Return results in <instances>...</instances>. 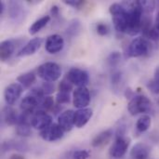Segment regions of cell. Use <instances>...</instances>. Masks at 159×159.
Returning a JSON list of instances; mask_svg holds the SVG:
<instances>
[{
    "mask_svg": "<svg viewBox=\"0 0 159 159\" xmlns=\"http://www.w3.org/2000/svg\"><path fill=\"white\" fill-rule=\"evenodd\" d=\"M54 107V101L53 98L48 96V97H44L39 104L38 111H44V112H48L52 110Z\"/></svg>",
    "mask_w": 159,
    "mask_h": 159,
    "instance_id": "26",
    "label": "cell"
},
{
    "mask_svg": "<svg viewBox=\"0 0 159 159\" xmlns=\"http://www.w3.org/2000/svg\"><path fill=\"white\" fill-rule=\"evenodd\" d=\"M130 144V139L124 136V137H116V141L114 143V144L112 145L111 149H110V155L111 157L116 159L122 158Z\"/></svg>",
    "mask_w": 159,
    "mask_h": 159,
    "instance_id": "6",
    "label": "cell"
},
{
    "mask_svg": "<svg viewBox=\"0 0 159 159\" xmlns=\"http://www.w3.org/2000/svg\"><path fill=\"white\" fill-rule=\"evenodd\" d=\"M73 90V84L67 79H63L61 81L59 85V92H68L70 93Z\"/></svg>",
    "mask_w": 159,
    "mask_h": 159,
    "instance_id": "31",
    "label": "cell"
},
{
    "mask_svg": "<svg viewBox=\"0 0 159 159\" xmlns=\"http://www.w3.org/2000/svg\"><path fill=\"white\" fill-rule=\"evenodd\" d=\"M122 80V74L119 72V71H116L115 73L112 74V76H111V82L114 86H117L119 85V83L121 82Z\"/></svg>",
    "mask_w": 159,
    "mask_h": 159,
    "instance_id": "39",
    "label": "cell"
},
{
    "mask_svg": "<svg viewBox=\"0 0 159 159\" xmlns=\"http://www.w3.org/2000/svg\"><path fill=\"white\" fill-rule=\"evenodd\" d=\"M73 102L75 107L78 109L87 108L90 102V93L86 87L77 88L73 93Z\"/></svg>",
    "mask_w": 159,
    "mask_h": 159,
    "instance_id": "8",
    "label": "cell"
},
{
    "mask_svg": "<svg viewBox=\"0 0 159 159\" xmlns=\"http://www.w3.org/2000/svg\"><path fill=\"white\" fill-rule=\"evenodd\" d=\"M80 29H81V24H80V21L78 20H73L68 28H67V34L70 35V36H75L79 32H80Z\"/></svg>",
    "mask_w": 159,
    "mask_h": 159,
    "instance_id": "28",
    "label": "cell"
},
{
    "mask_svg": "<svg viewBox=\"0 0 159 159\" xmlns=\"http://www.w3.org/2000/svg\"><path fill=\"white\" fill-rule=\"evenodd\" d=\"M150 49L149 41L143 36L134 38L128 47L127 55L131 58H137L146 55Z\"/></svg>",
    "mask_w": 159,
    "mask_h": 159,
    "instance_id": "5",
    "label": "cell"
},
{
    "mask_svg": "<svg viewBox=\"0 0 159 159\" xmlns=\"http://www.w3.org/2000/svg\"><path fill=\"white\" fill-rule=\"evenodd\" d=\"M147 88L155 94H158L159 93V81L157 79L153 78L152 80H150L147 83Z\"/></svg>",
    "mask_w": 159,
    "mask_h": 159,
    "instance_id": "37",
    "label": "cell"
},
{
    "mask_svg": "<svg viewBox=\"0 0 159 159\" xmlns=\"http://www.w3.org/2000/svg\"><path fill=\"white\" fill-rule=\"evenodd\" d=\"M52 124V117L44 111H36L31 116V126L35 129L43 130Z\"/></svg>",
    "mask_w": 159,
    "mask_h": 159,
    "instance_id": "9",
    "label": "cell"
},
{
    "mask_svg": "<svg viewBox=\"0 0 159 159\" xmlns=\"http://www.w3.org/2000/svg\"><path fill=\"white\" fill-rule=\"evenodd\" d=\"M42 99L36 97L34 94L24 97L22 99V101L20 102V105L21 111L24 113H30V114L34 113V111L39 107V104H40V102Z\"/></svg>",
    "mask_w": 159,
    "mask_h": 159,
    "instance_id": "15",
    "label": "cell"
},
{
    "mask_svg": "<svg viewBox=\"0 0 159 159\" xmlns=\"http://www.w3.org/2000/svg\"><path fill=\"white\" fill-rule=\"evenodd\" d=\"M113 134H114V131L112 129H105V130L100 132L93 138V140L91 142V145L95 148H101V147L105 146L112 140Z\"/></svg>",
    "mask_w": 159,
    "mask_h": 159,
    "instance_id": "18",
    "label": "cell"
},
{
    "mask_svg": "<svg viewBox=\"0 0 159 159\" xmlns=\"http://www.w3.org/2000/svg\"><path fill=\"white\" fill-rule=\"evenodd\" d=\"M46 50L50 54H56L62 50L64 47V40L60 34H51L47 38Z\"/></svg>",
    "mask_w": 159,
    "mask_h": 159,
    "instance_id": "13",
    "label": "cell"
},
{
    "mask_svg": "<svg viewBox=\"0 0 159 159\" xmlns=\"http://www.w3.org/2000/svg\"><path fill=\"white\" fill-rule=\"evenodd\" d=\"M150 152L151 150L148 145L143 143H139L132 147L130 151V157L133 159H148Z\"/></svg>",
    "mask_w": 159,
    "mask_h": 159,
    "instance_id": "20",
    "label": "cell"
},
{
    "mask_svg": "<svg viewBox=\"0 0 159 159\" xmlns=\"http://www.w3.org/2000/svg\"><path fill=\"white\" fill-rule=\"evenodd\" d=\"M151 126V117L149 116H141L137 123H136V129L138 132L140 133H143V132H145L146 130L149 129Z\"/></svg>",
    "mask_w": 159,
    "mask_h": 159,
    "instance_id": "25",
    "label": "cell"
},
{
    "mask_svg": "<svg viewBox=\"0 0 159 159\" xmlns=\"http://www.w3.org/2000/svg\"><path fill=\"white\" fill-rule=\"evenodd\" d=\"M66 78L73 85L77 86V88L86 87V85L89 83V80L88 72L79 68H71L69 72L67 73Z\"/></svg>",
    "mask_w": 159,
    "mask_h": 159,
    "instance_id": "7",
    "label": "cell"
},
{
    "mask_svg": "<svg viewBox=\"0 0 159 159\" xmlns=\"http://www.w3.org/2000/svg\"><path fill=\"white\" fill-rule=\"evenodd\" d=\"M17 81L23 88H26V89L30 88L35 81V75L34 72H28V73L22 74L20 76H18Z\"/></svg>",
    "mask_w": 159,
    "mask_h": 159,
    "instance_id": "24",
    "label": "cell"
},
{
    "mask_svg": "<svg viewBox=\"0 0 159 159\" xmlns=\"http://www.w3.org/2000/svg\"><path fill=\"white\" fill-rule=\"evenodd\" d=\"M42 38L35 37L31 39L28 43H26L17 53V57H27L34 55L42 46Z\"/></svg>",
    "mask_w": 159,
    "mask_h": 159,
    "instance_id": "14",
    "label": "cell"
},
{
    "mask_svg": "<svg viewBox=\"0 0 159 159\" xmlns=\"http://www.w3.org/2000/svg\"><path fill=\"white\" fill-rule=\"evenodd\" d=\"M109 11L112 15V20L116 30L120 33H127L129 23V13L125 5L114 3L110 6Z\"/></svg>",
    "mask_w": 159,
    "mask_h": 159,
    "instance_id": "2",
    "label": "cell"
},
{
    "mask_svg": "<svg viewBox=\"0 0 159 159\" xmlns=\"http://www.w3.org/2000/svg\"><path fill=\"white\" fill-rule=\"evenodd\" d=\"M23 87L19 83H12L8 85L4 91V99L7 105H13L21 96Z\"/></svg>",
    "mask_w": 159,
    "mask_h": 159,
    "instance_id": "11",
    "label": "cell"
},
{
    "mask_svg": "<svg viewBox=\"0 0 159 159\" xmlns=\"http://www.w3.org/2000/svg\"><path fill=\"white\" fill-rule=\"evenodd\" d=\"M4 10H5V4L4 2H0V15H2L4 13Z\"/></svg>",
    "mask_w": 159,
    "mask_h": 159,
    "instance_id": "41",
    "label": "cell"
},
{
    "mask_svg": "<svg viewBox=\"0 0 159 159\" xmlns=\"http://www.w3.org/2000/svg\"><path fill=\"white\" fill-rule=\"evenodd\" d=\"M129 13V23L127 34L129 35H135L142 31L143 25V10L140 4V1H131L124 3Z\"/></svg>",
    "mask_w": 159,
    "mask_h": 159,
    "instance_id": "1",
    "label": "cell"
},
{
    "mask_svg": "<svg viewBox=\"0 0 159 159\" xmlns=\"http://www.w3.org/2000/svg\"><path fill=\"white\" fill-rule=\"evenodd\" d=\"M56 101L58 104H63V103H69L71 101L70 93L68 92H59L56 97Z\"/></svg>",
    "mask_w": 159,
    "mask_h": 159,
    "instance_id": "32",
    "label": "cell"
},
{
    "mask_svg": "<svg viewBox=\"0 0 159 159\" xmlns=\"http://www.w3.org/2000/svg\"><path fill=\"white\" fill-rule=\"evenodd\" d=\"M16 133L19 136H21V137H28V136H30L31 133H32V131H31V124H28V123L17 124Z\"/></svg>",
    "mask_w": 159,
    "mask_h": 159,
    "instance_id": "27",
    "label": "cell"
},
{
    "mask_svg": "<svg viewBox=\"0 0 159 159\" xmlns=\"http://www.w3.org/2000/svg\"><path fill=\"white\" fill-rule=\"evenodd\" d=\"M9 159H24V157H21V156H20V155H16L15 154V155H12Z\"/></svg>",
    "mask_w": 159,
    "mask_h": 159,
    "instance_id": "42",
    "label": "cell"
},
{
    "mask_svg": "<svg viewBox=\"0 0 159 159\" xmlns=\"http://www.w3.org/2000/svg\"><path fill=\"white\" fill-rule=\"evenodd\" d=\"M37 75L45 82H55L61 75V69L59 64L48 61L41 64L37 68Z\"/></svg>",
    "mask_w": 159,
    "mask_h": 159,
    "instance_id": "3",
    "label": "cell"
},
{
    "mask_svg": "<svg viewBox=\"0 0 159 159\" xmlns=\"http://www.w3.org/2000/svg\"><path fill=\"white\" fill-rule=\"evenodd\" d=\"M50 13L53 17H58L59 16V13H60V10H59V7L58 6H53L50 9Z\"/></svg>",
    "mask_w": 159,
    "mask_h": 159,
    "instance_id": "40",
    "label": "cell"
},
{
    "mask_svg": "<svg viewBox=\"0 0 159 159\" xmlns=\"http://www.w3.org/2000/svg\"><path fill=\"white\" fill-rule=\"evenodd\" d=\"M58 124L64 131H70L75 126V112L68 110L61 114L58 118Z\"/></svg>",
    "mask_w": 159,
    "mask_h": 159,
    "instance_id": "17",
    "label": "cell"
},
{
    "mask_svg": "<svg viewBox=\"0 0 159 159\" xmlns=\"http://www.w3.org/2000/svg\"><path fill=\"white\" fill-rule=\"evenodd\" d=\"M40 137L46 142H55L61 139L64 135V130L59 124H51L39 133Z\"/></svg>",
    "mask_w": 159,
    "mask_h": 159,
    "instance_id": "10",
    "label": "cell"
},
{
    "mask_svg": "<svg viewBox=\"0 0 159 159\" xmlns=\"http://www.w3.org/2000/svg\"><path fill=\"white\" fill-rule=\"evenodd\" d=\"M140 4L142 6V8L143 10V12L145 13H150L154 10L155 8V2L154 1H148V0H145V1H140Z\"/></svg>",
    "mask_w": 159,
    "mask_h": 159,
    "instance_id": "33",
    "label": "cell"
},
{
    "mask_svg": "<svg viewBox=\"0 0 159 159\" xmlns=\"http://www.w3.org/2000/svg\"><path fill=\"white\" fill-rule=\"evenodd\" d=\"M96 31H97V33H98L100 35L104 36V35H107V34H109L110 29H109V27H108L107 24L102 23V22H100V23H98V24L96 25Z\"/></svg>",
    "mask_w": 159,
    "mask_h": 159,
    "instance_id": "35",
    "label": "cell"
},
{
    "mask_svg": "<svg viewBox=\"0 0 159 159\" xmlns=\"http://www.w3.org/2000/svg\"><path fill=\"white\" fill-rule=\"evenodd\" d=\"M2 118H3V121L8 126L16 125L18 124V121H19V116L17 115V112L9 105L4 107L2 111Z\"/></svg>",
    "mask_w": 159,
    "mask_h": 159,
    "instance_id": "21",
    "label": "cell"
},
{
    "mask_svg": "<svg viewBox=\"0 0 159 159\" xmlns=\"http://www.w3.org/2000/svg\"><path fill=\"white\" fill-rule=\"evenodd\" d=\"M41 90L45 95H49L51 93L54 92V89H55V86L53 83H50V82H45L42 86H41Z\"/></svg>",
    "mask_w": 159,
    "mask_h": 159,
    "instance_id": "34",
    "label": "cell"
},
{
    "mask_svg": "<svg viewBox=\"0 0 159 159\" xmlns=\"http://www.w3.org/2000/svg\"><path fill=\"white\" fill-rule=\"evenodd\" d=\"M50 20V16H43L40 19L36 20L29 28V34H35L36 33H38L40 30H42Z\"/></svg>",
    "mask_w": 159,
    "mask_h": 159,
    "instance_id": "22",
    "label": "cell"
},
{
    "mask_svg": "<svg viewBox=\"0 0 159 159\" xmlns=\"http://www.w3.org/2000/svg\"><path fill=\"white\" fill-rule=\"evenodd\" d=\"M9 19L16 23L21 22L25 17V8L20 1H10L8 4Z\"/></svg>",
    "mask_w": 159,
    "mask_h": 159,
    "instance_id": "12",
    "label": "cell"
},
{
    "mask_svg": "<svg viewBox=\"0 0 159 159\" xmlns=\"http://www.w3.org/2000/svg\"><path fill=\"white\" fill-rule=\"evenodd\" d=\"M152 109L151 101L144 95H136L129 102L128 110L131 116H137L150 112Z\"/></svg>",
    "mask_w": 159,
    "mask_h": 159,
    "instance_id": "4",
    "label": "cell"
},
{
    "mask_svg": "<svg viewBox=\"0 0 159 159\" xmlns=\"http://www.w3.org/2000/svg\"><path fill=\"white\" fill-rule=\"evenodd\" d=\"M28 149L27 145L24 144L21 142H14V141H9V142H5L2 144V150L4 152L11 151V150H16L20 152H25Z\"/></svg>",
    "mask_w": 159,
    "mask_h": 159,
    "instance_id": "23",
    "label": "cell"
},
{
    "mask_svg": "<svg viewBox=\"0 0 159 159\" xmlns=\"http://www.w3.org/2000/svg\"><path fill=\"white\" fill-rule=\"evenodd\" d=\"M93 111L91 108L78 109L75 112V126L78 129L83 128L92 117Z\"/></svg>",
    "mask_w": 159,
    "mask_h": 159,
    "instance_id": "16",
    "label": "cell"
},
{
    "mask_svg": "<svg viewBox=\"0 0 159 159\" xmlns=\"http://www.w3.org/2000/svg\"><path fill=\"white\" fill-rule=\"evenodd\" d=\"M63 3L68 6H71L75 8H80L85 5L86 2L82 1V0H63Z\"/></svg>",
    "mask_w": 159,
    "mask_h": 159,
    "instance_id": "38",
    "label": "cell"
},
{
    "mask_svg": "<svg viewBox=\"0 0 159 159\" xmlns=\"http://www.w3.org/2000/svg\"><path fill=\"white\" fill-rule=\"evenodd\" d=\"M120 60H121V54L120 52L118 51H115V52H112L108 58H107V62L108 64L111 66V67H116L119 62H120Z\"/></svg>",
    "mask_w": 159,
    "mask_h": 159,
    "instance_id": "30",
    "label": "cell"
},
{
    "mask_svg": "<svg viewBox=\"0 0 159 159\" xmlns=\"http://www.w3.org/2000/svg\"><path fill=\"white\" fill-rule=\"evenodd\" d=\"M143 34H144V36L151 39V40H154V41H159V31L155 27H150L148 29H146L145 31H143Z\"/></svg>",
    "mask_w": 159,
    "mask_h": 159,
    "instance_id": "29",
    "label": "cell"
},
{
    "mask_svg": "<svg viewBox=\"0 0 159 159\" xmlns=\"http://www.w3.org/2000/svg\"><path fill=\"white\" fill-rule=\"evenodd\" d=\"M155 79H157V81H159V68H157V70H156V74H155V77H154Z\"/></svg>",
    "mask_w": 159,
    "mask_h": 159,
    "instance_id": "44",
    "label": "cell"
},
{
    "mask_svg": "<svg viewBox=\"0 0 159 159\" xmlns=\"http://www.w3.org/2000/svg\"><path fill=\"white\" fill-rule=\"evenodd\" d=\"M16 46H17L16 41L12 40V39H7V40H4L1 42V44H0V58H1L2 61H6L12 56V54L16 48Z\"/></svg>",
    "mask_w": 159,
    "mask_h": 159,
    "instance_id": "19",
    "label": "cell"
},
{
    "mask_svg": "<svg viewBox=\"0 0 159 159\" xmlns=\"http://www.w3.org/2000/svg\"><path fill=\"white\" fill-rule=\"evenodd\" d=\"M156 28L159 31V12L157 13V19H156Z\"/></svg>",
    "mask_w": 159,
    "mask_h": 159,
    "instance_id": "43",
    "label": "cell"
},
{
    "mask_svg": "<svg viewBox=\"0 0 159 159\" xmlns=\"http://www.w3.org/2000/svg\"><path fill=\"white\" fill-rule=\"evenodd\" d=\"M90 156V153L88 150H77L74 152L73 159H88Z\"/></svg>",
    "mask_w": 159,
    "mask_h": 159,
    "instance_id": "36",
    "label": "cell"
}]
</instances>
